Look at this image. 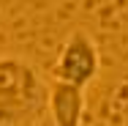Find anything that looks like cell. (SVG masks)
Returning a JSON list of instances; mask_svg holds the SVG:
<instances>
[{
	"label": "cell",
	"instance_id": "obj_1",
	"mask_svg": "<svg viewBox=\"0 0 128 126\" xmlns=\"http://www.w3.org/2000/svg\"><path fill=\"white\" fill-rule=\"evenodd\" d=\"M44 96L49 91L30 63L11 55L0 58V126H30Z\"/></svg>",
	"mask_w": 128,
	"mask_h": 126
},
{
	"label": "cell",
	"instance_id": "obj_3",
	"mask_svg": "<svg viewBox=\"0 0 128 126\" xmlns=\"http://www.w3.org/2000/svg\"><path fill=\"white\" fill-rule=\"evenodd\" d=\"M46 107L54 126H82L84 121V110H87V99H84V88L54 79L49 85V96H46Z\"/></svg>",
	"mask_w": 128,
	"mask_h": 126
},
{
	"label": "cell",
	"instance_id": "obj_2",
	"mask_svg": "<svg viewBox=\"0 0 128 126\" xmlns=\"http://www.w3.org/2000/svg\"><path fill=\"white\" fill-rule=\"evenodd\" d=\"M98 66H101V58H98L96 41L84 30H74L57 55L54 77L63 79V82L79 85V88H87L98 74Z\"/></svg>",
	"mask_w": 128,
	"mask_h": 126
}]
</instances>
